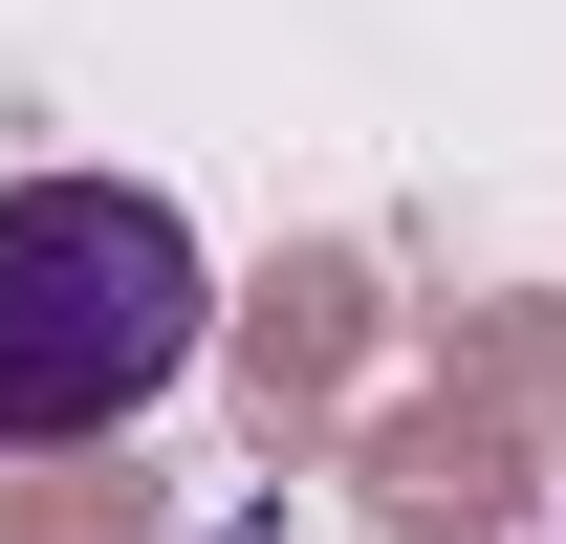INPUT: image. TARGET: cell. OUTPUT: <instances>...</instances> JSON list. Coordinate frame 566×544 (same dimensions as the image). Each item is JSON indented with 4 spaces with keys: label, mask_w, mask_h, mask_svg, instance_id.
<instances>
[{
    "label": "cell",
    "mask_w": 566,
    "mask_h": 544,
    "mask_svg": "<svg viewBox=\"0 0 566 544\" xmlns=\"http://www.w3.org/2000/svg\"><path fill=\"white\" fill-rule=\"evenodd\" d=\"M545 544H566V523H545Z\"/></svg>",
    "instance_id": "7a4b0ae2"
},
{
    "label": "cell",
    "mask_w": 566,
    "mask_h": 544,
    "mask_svg": "<svg viewBox=\"0 0 566 544\" xmlns=\"http://www.w3.org/2000/svg\"><path fill=\"white\" fill-rule=\"evenodd\" d=\"M197 348H218V262H197L175 197H132V175H0V458L132 436Z\"/></svg>",
    "instance_id": "6da1fadb"
}]
</instances>
